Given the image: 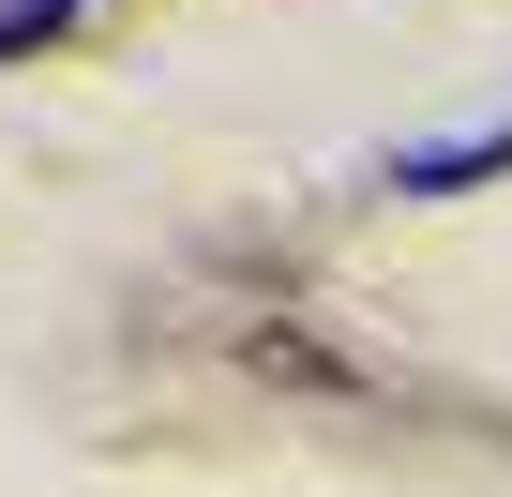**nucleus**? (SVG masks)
I'll use <instances>...</instances> for the list:
<instances>
[{"label":"nucleus","mask_w":512,"mask_h":497,"mask_svg":"<svg viewBox=\"0 0 512 497\" xmlns=\"http://www.w3.org/2000/svg\"><path fill=\"white\" fill-rule=\"evenodd\" d=\"M497 166H512V136H452V151H407L392 181L407 196H452V181H497Z\"/></svg>","instance_id":"f257e3e1"},{"label":"nucleus","mask_w":512,"mask_h":497,"mask_svg":"<svg viewBox=\"0 0 512 497\" xmlns=\"http://www.w3.org/2000/svg\"><path fill=\"white\" fill-rule=\"evenodd\" d=\"M61 16H76V0H0V46H46Z\"/></svg>","instance_id":"f03ea898"}]
</instances>
